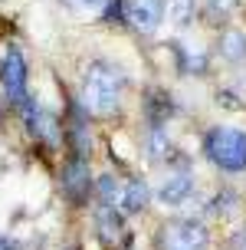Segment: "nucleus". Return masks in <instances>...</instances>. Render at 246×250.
I'll list each match as a JSON object with an SVG mask.
<instances>
[{
  "instance_id": "f257e3e1",
  "label": "nucleus",
  "mask_w": 246,
  "mask_h": 250,
  "mask_svg": "<svg viewBox=\"0 0 246 250\" xmlns=\"http://www.w3.org/2000/svg\"><path fill=\"white\" fill-rule=\"evenodd\" d=\"M128 92V76L109 60H89L79 76V102L92 115H115Z\"/></svg>"
},
{
  "instance_id": "f03ea898",
  "label": "nucleus",
  "mask_w": 246,
  "mask_h": 250,
  "mask_svg": "<svg viewBox=\"0 0 246 250\" xmlns=\"http://www.w3.org/2000/svg\"><path fill=\"white\" fill-rule=\"evenodd\" d=\"M204 155L227 175L246 171V132L233 125H213L204 135Z\"/></svg>"
},
{
  "instance_id": "7ed1b4c3",
  "label": "nucleus",
  "mask_w": 246,
  "mask_h": 250,
  "mask_svg": "<svg viewBox=\"0 0 246 250\" xmlns=\"http://www.w3.org/2000/svg\"><path fill=\"white\" fill-rule=\"evenodd\" d=\"M158 250H210V230L197 217H171L158 227Z\"/></svg>"
},
{
  "instance_id": "20e7f679",
  "label": "nucleus",
  "mask_w": 246,
  "mask_h": 250,
  "mask_svg": "<svg viewBox=\"0 0 246 250\" xmlns=\"http://www.w3.org/2000/svg\"><path fill=\"white\" fill-rule=\"evenodd\" d=\"M0 79H3V92L13 105L23 109L30 96H26V83H30V73H26V60L17 46H7L3 53V66H0Z\"/></svg>"
},
{
  "instance_id": "39448f33",
  "label": "nucleus",
  "mask_w": 246,
  "mask_h": 250,
  "mask_svg": "<svg viewBox=\"0 0 246 250\" xmlns=\"http://www.w3.org/2000/svg\"><path fill=\"white\" fill-rule=\"evenodd\" d=\"M59 185H62V198L82 208L89 204V194H92V171H89V158H69L62 165V175H59Z\"/></svg>"
},
{
  "instance_id": "423d86ee",
  "label": "nucleus",
  "mask_w": 246,
  "mask_h": 250,
  "mask_svg": "<svg viewBox=\"0 0 246 250\" xmlns=\"http://www.w3.org/2000/svg\"><path fill=\"white\" fill-rule=\"evenodd\" d=\"M194 188H197L194 171H187V168H171L168 175L161 178L158 201L164 204V208H181V204H187V201H190Z\"/></svg>"
},
{
  "instance_id": "0eeeda50",
  "label": "nucleus",
  "mask_w": 246,
  "mask_h": 250,
  "mask_svg": "<svg viewBox=\"0 0 246 250\" xmlns=\"http://www.w3.org/2000/svg\"><path fill=\"white\" fill-rule=\"evenodd\" d=\"M125 20L138 33H154L164 23V0H125Z\"/></svg>"
},
{
  "instance_id": "6e6552de",
  "label": "nucleus",
  "mask_w": 246,
  "mask_h": 250,
  "mask_svg": "<svg viewBox=\"0 0 246 250\" xmlns=\"http://www.w3.org/2000/svg\"><path fill=\"white\" fill-rule=\"evenodd\" d=\"M62 128H66V138L73 145L76 158H89V151H92V132H89V112L82 102L69 105V125H62Z\"/></svg>"
},
{
  "instance_id": "1a4fd4ad",
  "label": "nucleus",
  "mask_w": 246,
  "mask_h": 250,
  "mask_svg": "<svg viewBox=\"0 0 246 250\" xmlns=\"http://www.w3.org/2000/svg\"><path fill=\"white\" fill-rule=\"evenodd\" d=\"M95 237L105 250H118L125 240V221L118 208H105L98 204L95 208Z\"/></svg>"
},
{
  "instance_id": "9d476101",
  "label": "nucleus",
  "mask_w": 246,
  "mask_h": 250,
  "mask_svg": "<svg viewBox=\"0 0 246 250\" xmlns=\"http://www.w3.org/2000/svg\"><path fill=\"white\" fill-rule=\"evenodd\" d=\"M148 201H151V188H148L145 178H141V175L125 178V185H122V201H118L122 214H141V211L148 208Z\"/></svg>"
},
{
  "instance_id": "9b49d317",
  "label": "nucleus",
  "mask_w": 246,
  "mask_h": 250,
  "mask_svg": "<svg viewBox=\"0 0 246 250\" xmlns=\"http://www.w3.org/2000/svg\"><path fill=\"white\" fill-rule=\"evenodd\" d=\"M217 53L227 62H243L246 60V33H240V30H223L220 43H217Z\"/></svg>"
},
{
  "instance_id": "f8f14e48",
  "label": "nucleus",
  "mask_w": 246,
  "mask_h": 250,
  "mask_svg": "<svg viewBox=\"0 0 246 250\" xmlns=\"http://www.w3.org/2000/svg\"><path fill=\"white\" fill-rule=\"evenodd\" d=\"M122 178L105 171V175L95 178V194H98V204H105V208H118V201H122Z\"/></svg>"
},
{
  "instance_id": "ddd939ff",
  "label": "nucleus",
  "mask_w": 246,
  "mask_h": 250,
  "mask_svg": "<svg viewBox=\"0 0 246 250\" xmlns=\"http://www.w3.org/2000/svg\"><path fill=\"white\" fill-rule=\"evenodd\" d=\"M145 148H148V158L151 162H164L171 155V138H168V128L164 125H148Z\"/></svg>"
},
{
  "instance_id": "4468645a",
  "label": "nucleus",
  "mask_w": 246,
  "mask_h": 250,
  "mask_svg": "<svg viewBox=\"0 0 246 250\" xmlns=\"http://www.w3.org/2000/svg\"><path fill=\"white\" fill-rule=\"evenodd\" d=\"M171 17L177 26H187L194 20V0H174L171 3Z\"/></svg>"
},
{
  "instance_id": "2eb2a0df",
  "label": "nucleus",
  "mask_w": 246,
  "mask_h": 250,
  "mask_svg": "<svg viewBox=\"0 0 246 250\" xmlns=\"http://www.w3.org/2000/svg\"><path fill=\"white\" fill-rule=\"evenodd\" d=\"M236 7H240V0H207V17H213V20H227Z\"/></svg>"
},
{
  "instance_id": "dca6fc26",
  "label": "nucleus",
  "mask_w": 246,
  "mask_h": 250,
  "mask_svg": "<svg viewBox=\"0 0 246 250\" xmlns=\"http://www.w3.org/2000/svg\"><path fill=\"white\" fill-rule=\"evenodd\" d=\"M233 204H236V194H233V191H220V194L213 198V204H210V211H213V214H227Z\"/></svg>"
},
{
  "instance_id": "f3484780",
  "label": "nucleus",
  "mask_w": 246,
  "mask_h": 250,
  "mask_svg": "<svg viewBox=\"0 0 246 250\" xmlns=\"http://www.w3.org/2000/svg\"><path fill=\"white\" fill-rule=\"evenodd\" d=\"M69 3H73V7H79L82 13H95V10H102L109 0H69Z\"/></svg>"
},
{
  "instance_id": "a211bd4d",
  "label": "nucleus",
  "mask_w": 246,
  "mask_h": 250,
  "mask_svg": "<svg viewBox=\"0 0 246 250\" xmlns=\"http://www.w3.org/2000/svg\"><path fill=\"white\" fill-rule=\"evenodd\" d=\"M233 250H246V230L240 234V237H236V247H233Z\"/></svg>"
},
{
  "instance_id": "6ab92c4d",
  "label": "nucleus",
  "mask_w": 246,
  "mask_h": 250,
  "mask_svg": "<svg viewBox=\"0 0 246 250\" xmlns=\"http://www.w3.org/2000/svg\"><path fill=\"white\" fill-rule=\"evenodd\" d=\"M66 250H79V247H66Z\"/></svg>"
}]
</instances>
